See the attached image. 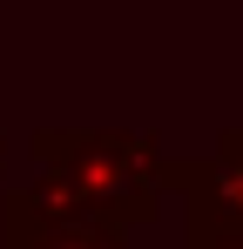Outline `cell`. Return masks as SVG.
Wrapping results in <instances>:
<instances>
[{"instance_id": "6da1fadb", "label": "cell", "mask_w": 243, "mask_h": 249, "mask_svg": "<svg viewBox=\"0 0 243 249\" xmlns=\"http://www.w3.org/2000/svg\"><path fill=\"white\" fill-rule=\"evenodd\" d=\"M40 155H47V189L68 196V202L95 209L108 222H149L162 202V148L156 142H122V135H40Z\"/></svg>"}, {"instance_id": "7a4b0ae2", "label": "cell", "mask_w": 243, "mask_h": 249, "mask_svg": "<svg viewBox=\"0 0 243 249\" xmlns=\"http://www.w3.org/2000/svg\"><path fill=\"white\" fill-rule=\"evenodd\" d=\"M7 249H122V222L34 182L20 196H7Z\"/></svg>"}, {"instance_id": "3957f363", "label": "cell", "mask_w": 243, "mask_h": 249, "mask_svg": "<svg viewBox=\"0 0 243 249\" xmlns=\"http://www.w3.org/2000/svg\"><path fill=\"white\" fill-rule=\"evenodd\" d=\"M0 162H7V148H0Z\"/></svg>"}]
</instances>
